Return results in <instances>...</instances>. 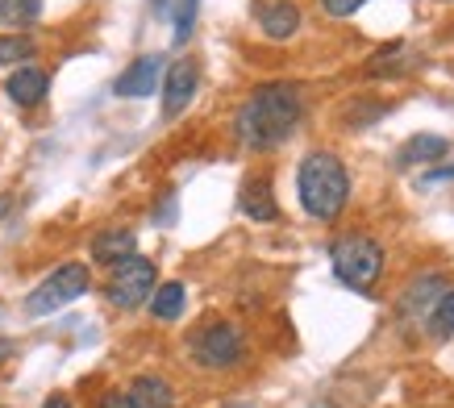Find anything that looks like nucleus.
<instances>
[{
  "label": "nucleus",
  "mask_w": 454,
  "mask_h": 408,
  "mask_svg": "<svg viewBox=\"0 0 454 408\" xmlns=\"http://www.w3.org/2000/svg\"><path fill=\"white\" fill-rule=\"evenodd\" d=\"M429 329H434V338L438 341L454 338V292H442L438 296L434 313H429Z\"/></svg>",
  "instance_id": "nucleus-18"
},
{
  "label": "nucleus",
  "mask_w": 454,
  "mask_h": 408,
  "mask_svg": "<svg viewBox=\"0 0 454 408\" xmlns=\"http://www.w3.org/2000/svg\"><path fill=\"white\" fill-rule=\"evenodd\" d=\"M400 59H404V42H392V46H384V51L367 63V75H380V71H384V75H392V71L400 67Z\"/></svg>",
  "instance_id": "nucleus-20"
},
{
  "label": "nucleus",
  "mask_w": 454,
  "mask_h": 408,
  "mask_svg": "<svg viewBox=\"0 0 454 408\" xmlns=\"http://www.w3.org/2000/svg\"><path fill=\"white\" fill-rule=\"evenodd\" d=\"M196 83H200V67L192 59H176L163 71V117H179V113L192 105Z\"/></svg>",
  "instance_id": "nucleus-7"
},
{
  "label": "nucleus",
  "mask_w": 454,
  "mask_h": 408,
  "mask_svg": "<svg viewBox=\"0 0 454 408\" xmlns=\"http://www.w3.org/2000/svg\"><path fill=\"white\" fill-rule=\"evenodd\" d=\"M154 287H159V271H154V263L129 255V259L113 263L109 279H105V296H109L113 309L134 313V309H142V304L154 296Z\"/></svg>",
  "instance_id": "nucleus-4"
},
{
  "label": "nucleus",
  "mask_w": 454,
  "mask_h": 408,
  "mask_svg": "<svg viewBox=\"0 0 454 408\" xmlns=\"http://www.w3.org/2000/svg\"><path fill=\"white\" fill-rule=\"evenodd\" d=\"M97 408H134V404H129V396H121V392H109V396H105V400H100Z\"/></svg>",
  "instance_id": "nucleus-23"
},
{
  "label": "nucleus",
  "mask_w": 454,
  "mask_h": 408,
  "mask_svg": "<svg viewBox=\"0 0 454 408\" xmlns=\"http://www.w3.org/2000/svg\"><path fill=\"white\" fill-rule=\"evenodd\" d=\"M304 117V96L296 83H262L247 96V105L238 109L234 134L238 142L254 154H267V150L284 146L296 125Z\"/></svg>",
  "instance_id": "nucleus-1"
},
{
  "label": "nucleus",
  "mask_w": 454,
  "mask_h": 408,
  "mask_svg": "<svg viewBox=\"0 0 454 408\" xmlns=\"http://www.w3.org/2000/svg\"><path fill=\"white\" fill-rule=\"evenodd\" d=\"M367 0H321V9L330 17H350V13H358Z\"/></svg>",
  "instance_id": "nucleus-22"
},
{
  "label": "nucleus",
  "mask_w": 454,
  "mask_h": 408,
  "mask_svg": "<svg viewBox=\"0 0 454 408\" xmlns=\"http://www.w3.org/2000/svg\"><path fill=\"white\" fill-rule=\"evenodd\" d=\"M42 408H75V404H71L63 392H55V396H46V400H42Z\"/></svg>",
  "instance_id": "nucleus-24"
},
{
  "label": "nucleus",
  "mask_w": 454,
  "mask_h": 408,
  "mask_svg": "<svg viewBox=\"0 0 454 408\" xmlns=\"http://www.w3.org/2000/svg\"><path fill=\"white\" fill-rule=\"evenodd\" d=\"M188 354H192L196 367L225 371V367H234L238 358L247 354V338H242V329L230 326V321H208V326L192 329V338H188Z\"/></svg>",
  "instance_id": "nucleus-6"
},
{
  "label": "nucleus",
  "mask_w": 454,
  "mask_h": 408,
  "mask_svg": "<svg viewBox=\"0 0 454 408\" xmlns=\"http://www.w3.org/2000/svg\"><path fill=\"white\" fill-rule=\"evenodd\" d=\"M29 55H34V38H26V34H0V67L26 63Z\"/></svg>",
  "instance_id": "nucleus-19"
},
{
  "label": "nucleus",
  "mask_w": 454,
  "mask_h": 408,
  "mask_svg": "<svg viewBox=\"0 0 454 408\" xmlns=\"http://www.w3.org/2000/svg\"><path fill=\"white\" fill-rule=\"evenodd\" d=\"M442 179H454V167H438V171H429L426 184H442Z\"/></svg>",
  "instance_id": "nucleus-25"
},
{
  "label": "nucleus",
  "mask_w": 454,
  "mask_h": 408,
  "mask_svg": "<svg viewBox=\"0 0 454 408\" xmlns=\"http://www.w3.org/2000/svg\"><path fill=\"white\" fill-rule=\"evenodd\" d=\"M184 304H188V292H184V284H179V279H171V284L154 287L151 313L159 317V321H176V317H184Z\"/></svg>",
  "instance_id": "nucleus-16"
},
{
  "label": "nucleus",
  "mask_w": 454,
  "mask_h": 408,
  "mask_svg": "<svg viewBox=\"0 0 454 408\" xmlns=\"http://www.w3.org/2000/svg\"><path fill=\"white\" fill-rule=\"evenodd\" d=\"M238 208H242L250 221H259V225H271V221H279L276 192H271V184H267L262 176H250L247 184H242V192H238Z\"/></svg>",
  "instance_id": "nucleus-9"
},
{
  "label": "nucleus",
  "mask_w": 454,
  "mask_h": 408,
  "mask_svg": "<svg viewBox=\"0 0 454 408\" xmlns=\"http://www.w3.org/2000/svg\"><path fill=\"white\" fill-rule=\"evenodd\" d=\"M9 350H13V341H9V338H0V358H9Z\"/></svg>",
  "instance_id": "nucleus-26"
},
{
  "label": "nucleus",
  "mask_w": 454,
  "mask_h": 408,
  "mask_svg": "<svg viewBox=\"0 0 454 408\" xmlns=\"http://www.w3.org/2000/svg\"><path fill=\"white\" fill-rule=\"evenodd\" d=\"M442 287H446V275H421V279H413V287L404 292V300H400V317H417L429 309V300L442 296Z\"/></svg>",
  "instance_id": "nucleus-14"
},
{
  "label": "nucleus",
  "mask_w": 454,
  "mask_h": 408,
  "mask_svg": "<svg viewBox=\"0 0 454 408\" xmlns=\"http://www.w3.org/2000/svg\"><path fill=\"white\" fill-rule=\"evenodd\" d=\"M92 287V275L83 263H63L59 271H51L34 292L26 296V317H51L59 309H67L71 300H80Z\"/></svg>",
  "instance_id": "nucleus-5"
},
{
  "label": "nucleus",
  "mask_w": 454,
  "mask_h": 408,
  "mask_svg": "<svg viewBox=\"0 0 454 408\" xmlns=\"http://www.w3.org/2000/svg\"><path fill=\"white\" fill-rule=\"evenodd\" d=\"M450 150V142L438 134H417L404 142V150H400V163L404 167H413V163H438L442 154Z\"/></svg>",
  "instance_id": "nucleus-15"
},
{
  "label": "nucleus",
  "mask_w": 454,
  "mask_h": 408,
  "mask_svg": "<svg viewBox=\"0 0 454 408\" xmlns=\"http://www.w3.org/2000/svg\"><path fill=\"white\" fill-rule=\"evenodd\" d=\"M192 21H196V0H179V13H176V46L188 42L192 34Z\"/></svg>",
  "instance_id": "nucleus-21"
},
{
  "label": "nucleus",
  "mask_w": 454,
  "mask_h": 408,
  "mask_svg": "<svg viewBox=\"0 0 454 408\" xmlns=\"http://www.w3.org/2000/svg\"><path fill=\"white\" fill-rule=\"evenodd\" d=\"M129 404L134 408H176V392H171V383L159 380V375H138V380L129 383Z\"/></svg>",
  "instance_id": "nucleus-12"
},
{
  "label": "nucleus",
  "mask_w": 454,
  "mask_h": 408,
  "mask_svg": "<svg viewBox=\"0 0 454 408\" xmlns=\"http://www.w3.org/2000/svg\"><path fill=\"white\" fill-rule=\"evenodd\" d=\"M163 59L159 55H142L138 63H129V67L117 75V83H113V92L125 96V100H134V96H151L159 83H163Z\"/></svg>",
  "instance_id": "nucleus-8"
},
{
  "label": "nucleus",
  "mask_w": 454,
  "mask_h": 408,
  "mask_svg": "<svg viewBox=\"0 0 454 408\" xmlns=\"http://www.w3.org/2000/svg\"><path fill=\"white\" fill-rule=\"evenodd\" d=\"M333 275L338 284L355 287V292H372V284L384 271V246L367 238V233H346L333 242Z\"/></svg>",
  "instance_id": "nucleus-3"
},
{
  "label": "nucleus",
  "mask_w": 454,
  "mask_h": 408,
  "mask_svg": "<svg viewBox=\"0 0 454 408\" xmlns=\"http://www.w3.org/2000/svg\"><path fill=\"white\" fill-rule=\"evenodd\" d=\"M296 196H301V208L317 221H338L342 217L346 200H350V176L338 154L330 150H313L301 159V171H296Z\"/></svg>",
  "instance_id": "nucleus-2"
},
{
  "label": "nucleus",
  "mask_w": 454,
  "mask_h": 408,
  "mask_svg": "<svg viewBox=\"0 0 454 408\" xmlns=\"http://www.w3.org/2000/svg\"><path fill=\"white\" fill-rule=\"evenodd\" d=\"M42 17V0H0V26L4 29H29L38 26Z\"/></svg>",
  "instance_id": "nucleus-17"
},
{
  "label": "nucleus",
  "mask_w": 454,
  "mask_h": 408,
  "mask_svg": "<svg viewBox=\"0 0 454 408\" xmlns=\"http://www.w3.org/2000/svg\"><path fill=\"white\" fill-rule=\"evenodd\" d=\"M9 208H13V200H9V196H0V213H9Z\"/></svg>",
  "instance_id": "nucleus-27"
},
{
  "label": "nucleus",
  "mask_w": 454,
  "mask_h": 408,
  "mask_svg": "<svg viewBox=\"0 0 454 408\" xmlns=\"http://www.w3.org/2000/svg\"><path fill=\"white\" fill-rule=\"evenodd\" d=\"M259 26L271 42H288L296 29H301V9L292 0H271L259 9Z\"/></svg>",
  "instance_id": "nucleus-11"
},
{
  "label": "nucleus",
  "mask_w": 454,
  "mask_h": 408,
  "mask_svg": "<svg viewBox=\"0 0 454 408\" xmlns=\"http://www.w3.org/2000/svg\"><path fill=\"white\" fill-rule=\"evenodd\" d=\"M4 92H9V100L13 105H21V109H34V105H42L46 100V92H51V75L42 67H17L9 80H4Z\"/></svg>",
  "instance_id": "nucleus-10"
},
{
  "label": "nucleus",
  "mask_w": 454,
  "mask_h": 408,
  "mask_svg": "<svg viewBox=\"0 0 454 408\" xmlns=\"http://www.w3.org/2000/svg\"><path fill=\"white\" fill-rule=\"evenodd\" d=\"M138 250V238H134V230H105V233H97L92 238V259L97 263H121V259H129Z\"/></svg>",
  "instance_id": "nucleus-13"
}]
</instances>
